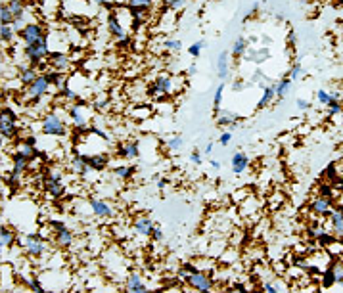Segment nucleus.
<instances>
[{
	"label": "nucleus",
	"instance_id": "1",
	"mask_svg": "<svg viewBox=\"0 0 343 293\" xmlns=\"http://www.w3.org/2000/svg\"><path fill=\"white\" fill-rule=\"evenodd\" d=\"M179 282L190 285L192 289L196 291H213L215 289V280L211 276H207L203 270H199L197 267H194L192 263L182 265L179 270Z\"/></svg>",
	"mask_w": 343,
	"mask_h": 293
},
{
	"label": "nucleus",
	"instance_id": "2",
	"mask_svg": "<svg viewBox=\"0 0 343 293\" xmlns=\"http://www.w3.org/2000/svg\"><path fill=\"white\" fill-rule=\"evenodd\" d=\"M43 132L48 136H63L65 134V123L58 112H50L43 119Z\"/></svg>",
	"mask_w": 343,
	"mask_h": 293
},
{
	"label": "nucleus",
	"instance_id": "3",
	"mask_svg": "<svg viewBox=\"0 0 343 293\" xmlns=\"http://www.w3.org/2000/svg\"><path fill=\"white\" fill-rule=\"evenodd\" d=\"M177 88V79L173 75H159L154 79V83L150 86V92L154 96H169Z\"/></svg>",
	"mask_w": 343,
	"mask_h": 293
},
{
	"label": "nucleus",
	"instance_id": "4",
	"mask_svg": "<svg viewBox=\"0 0 343 293\" xmlns=\"http://www.w3.org/2000/svg\"><path fill=\"white\" fill-rule=\"evenodd\" d=\"M106 21H108V33H110V36H113V39H115L119 44L129 43L130 41L129 31H127V27L119 21V17L115 16V14H110Z\"/></svg>",
	"mask_w": 343,
	"mask_h": 293
},
{
	"label": "nucleus",
	"instance_id": "5",
	"mask_svg": "<svg viewBox=\"0 0 343 293\" xmlns=\"http://www.w3.org/2000/svg\"><path fill=\"white\" fill-rule=\"evenodd\" d=\"M44 188L48 190L54 198H61L65 194V184H63V174L58 171H48L44 176Z\"/></svg>",
	"mask_w": 343,
	"mask_h": 293
},
{
	"label": "nucleus",
	"instance_id": "6",
	"mask_svg": "<svg viewBox=\"0 0 343 293\" xmlns=\"http://www.w3.org/2000/svg\"><path fill=\"white\" fill-rule=\"evenodd\" d=\"M69 115H71V121H73L75 130L83 132V130L88 129V113H86V107L83 103H75V105L69 109Z\"/></svg>",
	"mask_w": 343,
	"mask_h": 293
},
{
	"label": "nucleus",
	"instance_id": "7",
	"mask_svg": "<svg viewBox=\"0 0 343 293\" xmlns=\"http://www.w3.org/2000/svg\"><path fill=\"white\" fill-rule=\"evenodd\" d=\"M50 88V77H37L33 83H29V90H27V98L29 100H39L44 96Z\"/></svg>",
	"mask_w": 343,
	"mask_h": 293
},
{
	"label": "nucleus",
	"instance_id": "8",
	"mask_svg": "<svg viewBox=\"0 0 343 293\" xmlns=\"http://www.w3.org/2000/svg\"><path fill=\"white\" fill-rule=\"evenodd\" d=\"M88 207H90V211H92V215L98 216V218H110L113 216V205L110 201H106V199H98V198H92L88 201Z\"/></svg>",
	"mask_w": 343,
	"mask_h": 293
},
{
	"label": "nucleus",
	"instance_id": "9",
	"mask_svg": "<svg viewBox=\"0 0 343 293\" xmlns=\"http://www.w3.org/2000/svg\"><path fill=\"white\" fill-rule=\"evenodd\" d=\"M125 291L144 293V291H150V287L146 285V280H144V276L140 274V272H130V274L125 278Z\"/></svg>",
	"mask_w": 343,
	"mask_h": 293
},
{
	"label": "nucleus",
	"instance_id": "10",
	"mask_svg": "<svg viewBox=\"0 0 343 293\" xmlns=\"http://www.w3.org/2000/svg\"><path fill=\"white\" fill-rule=\"evenodd\" d=\"M48 56V43H46V36H43L41 41H37L35 44H29L27 46V58L37 63V61L44 60Z\"/></svg>",
	"mask_w": 343,
	"mask_h": 293
},
{
	"label": "nucleus",
	"instance_id": "11",
	"mask_svg": "<svg viewBox=\"0 0 343 293\" xmlns=\"http://www.w3.org/2000/svg\"><path fill=\"white\" fill-rule=\"evenodd\" d=\"M311 211L318 216L330 215V211H332V199H330V196H322V194H320L318 198L313 199V201H311Z\"/></svg>",
	"mask_w": 343,
	"mask_h": 293
},
{
	"label": "nucleus",
	"instance_id": "12",
	"mask_svg": "<svg viewBox=\"0 0 343 293\" xmlns=\"http://www.w3.org/2000/svg\"><path fill=\"white\" fill-rule=\"evenodd\" d=\"M330 224H332V232H334L335 240L343 241V207H337L330 211Z\"/></svg>",
	"mask_w": 343,
	"mask_h": 293
},
{
	"label": "nucleus",
	"instance_id": "13",
	"mask_svg": "<svg viewBox=\"0 0 343 293\" xmlns=\"http://www.w3.org/2000/svg\"><path fill=\"white\" fill-rule=\"evenodd\" d=\"M23 245H25V249L31 253V255H43L44 251H46V243H44L43 238H39V236H25L23 238Z\"/></svg>",
	"mask_w": 343,
	"mask_h": 293
},
{
	"label": "nucleus",
	"instance_id": "14",
	"mask_svg": "<svg viewBox=\"0 0 343 293\" xmlns=\"http://www.w3.org/2000/svg\"><path fill=\"white\" fill-rule=\"evenodd\" d=\"M117 152L125 159H138L140 157V144L134 140H127V142H121Z\"/></svg>",
	"mask_w": 343,
	"mask_h": 293
},
{
	"label": "nucleus",
	"instance_id": "15",
	"mask_svg": "<svg viewBox=\"0 0 343 293\" xmlns=\"http://www.w3.org/2000/svg\"><path fill=\"white\" fill-rule=\"evenodd\" d=\"M217 123L221 125V127H232V125H236L238 121H240V115L236 112H230V109H217Z\"/></svg>",
	"mask_w": 343,
	"mask_h": 293
},
{
	"label": "nucleus",
	"instance_id": "16",
	"mask_svg": "<svg viewBox=\"0 0 343 293\" xmlns=\"http://www.w3.org/2000/svg\"><path fill=\"white\" fill-rule=\"evenodd\" d=\"M56 243H58V247H61V249H69V247L75 243V236H73V232H71L69 228L61 226V228H58V232H56Z\"/></svg>",
	"mask_w": 343,
	"mask_h": 293
},
{
	"label": "nucleus",
	"instance_id": "17",
	"mask_svg": "<svg viewBox=\"0 0 343 293\" xmlns=\"http://www.w3.org/2000/svg\"><path fill=\"white\" fill-rule=\"evenodd\" d=\"M71 169H73V172H75V174H79V176H88L90 172L94 171L90 165L86 163L85 157H83L81 154H77L75 157H73V159H71Z\"/></svg>",
	"mask_w": 343,
	"mask_h": 293
},
{
	"label": "nucleus",
	"instance_id": "18",
	"mask_svg": "<svg viewBox=\"0 0 343 293\" xmlns=\"http://www.w3.org/2000/svg\"><path fill=\"white\" fill-rule=\"evenodd\" d=\"M132 228H134V232L140 234V236H148V238H150V232H152V228H154V221H152L150 216H136L134 223H132Z\"/></svg>",
	"mask_w": 343,
	"mask_h": 293
},
{
	"label": "nucleus",
	"instance_id": "19",
	"mask_svg": "<svg viewBox=\"0 0 343 293\" xmlns=\"http://www.w3.org/2000/svg\"><path fill=\"white\" fill-rule=\"evenodd\" d=\"M230 165H232V171H234V174H242V172H246V169L249 167V157L246 154L238 152V154L232 155Z\"/></svg>",
	"mask_w": 343,
	"mask_h": 293
},
{
	"label": "nucleus",
	"instance_id": "20",
	"mask_svg": "<svg viewBox=\"0 0 343 293\" xmlns=\"http://www.w3.org/2000/svg\"><path fill=\"white\" fill-rule=\"evenodd\" d=\"M0 132L4 136H12L16 132V123H14V115H10V112L0 113Z\"/></svg>",
	"mask_w": 343,
	"mask_h": 293
},
{
	"label": "nucleus",
	"instance_id": "21",
	"mask_svg": "<svg viewBox=\"0 0 343 293\" xmlns=\"http://www.w3.org/2000/svg\"><path fill=\"white\" fill-rule=\"evenodd\" d=\"M44 34H43V29L39 25H35V23H31V25H27L25 29H23V41H25V44L29 46V44H35L37 41H41Z\"/></svg>",
	"mask_w": 343,
	"mask_h": 293
},
{
	"label": "nucleus",
	"instance_id": "22",
	"mask_svg": "<svg viewBox=\"0 0 343 293\" xmlns=\"http://www.w3.org/2000/svg\"><path fill=\"white\" fill-rule=\"evenodd\" d=\"M244 58H246V61H253V63H263L265 60H268L270 58V52H268V48H259V50H246V54H244Z\"/></svg>",
	"mask_w": 343,
	"mask_h": 293
},
{
	"label": "nucleus",
	"instance_id": "23",
	"mask_svg": "<svg viewBox=\"0 0 343 293\" xmlns=\"http://www.w3.org/2000/svg\"><path fill=\"white\" fill-rule=\"evenodd\" d=\"M29 161H31V157H27L25 154L17 152L16 157H14V178H19V176H21V172L29 167Z\"/></svg>",
	"mask_w": 343,
	"mask_h": 293
},
{
	"label": "nucleus",
	"instance_id": "24",
	"mask_svg": "<svg viewBox=\"0 0 343 293\" xmlns=\"http://www.w3.org/2000/svg\"><path fill=\"white\" fill-rule=\"evenodd\" d=\"M69 65H71V61H69V56L65 52H56L54 56H52V67L58 69V71H67Z\"/></svg>",
	"mask_w": 343,
	"mask_h": 293
},
{
	"label": "nucleus",
	"instance_id": "25",
	"mask_svg": "<svg viewBox=\"0 0 343 293\" xmlns=\"http://www.w3.org/2000/svg\"><path fill=\"white\" fill-rule=\"evenodd\" d=\"M134 172H136V167H132V165H119V167L113 169L112 174L117 180H129Z\"/></svg>",
	"mask_w": 343,
	"mask_h": 293
},
{
	"label": "nucleus",
	"instance_id": "26",
	"mask_svg": "<svg viewBox=\"0 0 343 293\" xmlns=\"http://www.w3.org/2000/svg\"><path fill=\"white\" fill-rule=\"evenodd\" d=\"M217 71H219V77L223 79H228V73H230V63H228V52H221V56H219V61H217Z\"/></svg>",
	"mask_w": 343,
	"mask_h": 293
},
{
	"label": "nucleus",
	"instance_id": "27",
	"mask_svg": "<svg viewBox=\"0 0 343 293\" xmlns=\"http://www.w3.org/2000/svg\"><path fill=\"white\" fill-rule=\"evenodd\" d=\"M292 83L293 81L290 77H284L282 81H278V83L275 85V96L276 98H280V100L286 98L288 92H290V88H292Z\"/></svg>",
	"mask_w": 343,
	"mask_h": 293
},
{
	"label": "nucleus",
	"instance_id": "28",
	"mask_svg": "<svg viewBox=\"0 0 343 293\" xmlns=\"http://www.w3.org/2000/svg\"><path fill=\"white\" fill-rule=\"evenodd\" d=\"M249 48V41L246 36H238L236 41H234V46H232V56H236V58H240L246 54V50Z\"/></svg>",
	"mask_w": 343,
	"mask_h": 293
},
{
	"label": "nucleus",
	"instance_id": "29",
	"mask_svg": "<svg viewBox=\"0 0 343 293\" xmlns=\"http://www.w3.org/2000/svg\"><path fill=\"white\" fill-rule=\"evenodd\" d=\"M275 85L270 86H265V90H263V96H261V100L257 102V109H263V107H266L268 103L275 100Z\"/></svg>",
	"mask_w": 343,
	"mask_h": 293
},
{
	"label": "nucleus",
	"instance_id": "30",
	"mask_svg": "<svg viewBox=\"0 0 343 293\" xmlns=\"http://www.w3.org/2000/svg\"><path fill=\"white\" fill-rule=\"evenodd\" d=\"M154 0H127L129 10H152Z\"/></svg>",
	"mask_w": 343,
	"mask_h": 293
},
{
	"label": "nucleus",
	"instance_id": "31",
	"mask_svg": "<svg viewBox=\"0 0 343 293\" xmlns=\"http://www.w3.org/2000/svg\"><path fill=\"white\" fill-rule=\"evenodd\" d=\"M261 289L266 293H276V291H286V287L284 285H280L276 280H265L263 282V285H261Z\"/></svg>",
	"mask_w": 343,
	"mask_h": 293
},
{
	"label": "nucleus",
	"instance_id": "32",
	"mask_svg": "<svg viewBox=\"0 0 343 293\" xmlns=\"http://www.w3.org/2000/svg\"><path fill=\"white\" fill-rule=\"evenodd\" d=\"M14 240H16V236L10 232V230H6V228H2V230H0V245L8 247V245L14 243Z\"/></svg>",
	"mask_w": 343,
	"mask_h": 293
},
{
	"label": "nucleus",
	"instance_id": "33",
	"mask_svg": "<svg viewBox=\"0 0 343 293\" xmlns=\"http://www.w3.org/2000/svg\"><path fill=\"white\" fill-rule=\"evenodd\" d=\"M223 94H224V83L217 86V90H215V96H213V107L215 112L221 107V103H223Z\"/></svg>",
	"mask_w": 343,
	"mask_h": 293
},
{
	"label": "nucleus",
	"instance_id": "34",
	"mask_svg": "<svg viewBox=\"0 0 343 293\" xmlns=\"http://www.w3.org/2000/svg\"><path fill=\"white\" fill-rule=\"evenodd\" d=\"M186 2H188V0H165V6H167V10H171V12H180V10L186 6Z\"/></svg>",
	"mask_w": 343,
	"mask_h": 293
},
{
	"label": "nucleus",
	"instance_id": "35",
	"mask_svg": "<svg viewBox=\"0 0 343 293\" xmlns=\"http://www.w3.org/2000/svg\"><path fill=\"white\" fill-rule=\"evenodd\" d=\"M182 144H184V140L180 136H173L167 140V148L171 150V152H177V150H180L182 148Z\"/></svg>",
	"mask_w": 343,
	"mask_h": 293
},
{
	"label": "nucleus",
	"instance_id": "36",
	"mask_svg": "<svg viewBox=\"0 0 343 293\" xmlns=\"http://www.w3.org/2000/svg\"><path fill=\"white\" fill-rule=\"evenodd\" d=\"M322 282H324V287H330L332 284H335V276L332 272V268L328 267V270L322 274Z\"/></svg>",
	"mask_w": 343,
	"mask_h": 293
},
{
	"label": "nucleus",
	"instance_id": "37",
	"mask_svg": "<svg viewBox=\"0 0 343 293\" xmlns=\"http://www.w3.org/2000/svg\"><path fill=\"white\" fill-rule=\"evenodd\" d=\"M163 48L167 52H179L180 50V43L179 41H175V39H167L163 43Z\"/></svg>",
	"mask_w": 343,
	"mask_h": 293
},
{
	"label": "nucleus",
	"instance_id": "38",
	"mask_svg": "<svg viewBox=\"0 0 343 293\" xmlns=\"http://www.w3.org/2000/svg\"><path fill=\"white\" fill-rule=\"evenodd\" d=\"M203 46H205V43L203 41H199V43H194L192 46L188 48L190 52V56H194V58H197L199 54H201V50H203Z\"/></svg>",
	"mask_w": 343,
	"mask_h": 293
},
{
	"label": "nucleus",
	"instance_id": "39",
	"mask_svg": "<svg viewBox=\"0 0 343 293\" xmlns=\"http://www.w3.org/2000/svg\"><path fill=\"white\" fill-rule=\"evenodd\" d=\"M35 79H37V75H35V71L31 67H25L23 69V75H21V81L25 83V85H29V83H33Z\"/></svg>",
	"mask_w": 343,
	"mask_h": 293
},
{
	"label": "nucleus",
	"instance_id": "40",
	"mask_svg": "<svg viewBox=\"0 0 343 293\" xmlns=\"http://www.w3.org/2000/svg\"><path fill=\"white\" fill-rule=\"evenodd\" d=\"M328 107V113L330 115H339L341 113V105H339V100H332V102L326 105Z\"/></svg>",
	"mask_w": 343,
	"mask_h": 293
},
{
	"label": "nucleus",
	"instance_id": "41",
	"mask_svg": "<svg viewBox=\"0 0 343 293\" xmlns=\"http://www.w3.org/2000/svg\"><path fill=\"white\" fill-rule=\"evenodd\" d=\"M301 75H303V67H301L299 63H293L292 69H290V75H288V77L292 79V81H295V79H299Z\"/></svg>",
	"mask_w": 343,
	"mask_h": 293
},
{
	"label": "nucleus",
	"instance_id": "42",
	"mask_svg": "<svg viewBox=\"0 0 343 293\" xmlns=\"http://www.w3.org/2000/svg\"><path fill=\"white\" fill-rule=\"evenodd\" d=\"M150 238L154 241H161L163 240V230H161L157 224H154V228H152V232H150Z\"/></svg>",
	"mask_w": 343,
	"mask_h": 293
},
{
	"label": "nucleus",
	"instance_id": "43",
	"mask_svg": "<svg viewBox=\"0 0 343 293\" xmlns=\"http://www.w3.org/2000/svg\"><path fill=\"white\" fill-rule=\"evenodd\" d=\"M0 17H2V23H8V25H10V21H14V16H12L10 8H6V6L0 10Z\"/></svg>",
	"mask_w": 343,
	"mask_h": 293
},
{
	"label": "nucleus",
	"instance_id": "44",
	"mask_svg": "<svg viewBox=\"0 0 343 293\" xmlns=\"http://www.w3.org/2000/svg\"><path fill=\"white\" fill-rule=\"evenodd\" d=\"M246 86H249L248 83L242 81V79H238V81L232 83V90H234V92H242V90H246Z\"/></svg>",
	"mask_w": 343,
	"mask_h": 293
},
{
	"label": "nucleus",
	"instance_id": "45",
	"mask_svg": "<svg viewBox=\"0 0 343 293\" xmlns=\"http://www.w3.org/2000/svg\"><path fill=\"white\" fill-rule=\"evenodd\" d=\"M309 234L313 238H320L324 234V228L322 226H309Z\"/></svg>",
	"mask_w": 343,
	"mask_h": 293
},
{
	"label": "nucleus",
	"instance_id": "46",
	"mask_svg": "<svg viewBox=\"0 0 343 293\" xmlns=\"http://www.w3.org/2000/svg\"><path fill=\"white\" fill-rule=\"evenodd\" d=\"M232 142V134L230 132H223L221 136H219V144H223V146H228Z\"/></svg>",
	"mask_w": 343,
	"mask_h": 293
},
{
	"label": "nucleus",
	"instance_id": "47",
	"mask_svg": "<svg viewBox=\"0 0 343 293\" xmlns=\"http://www.w3.org/2000/svg\"><path fill=\"white\" fill-rule=\"evenodd\" d=\"M0 34H2V36H4L6 41H8V39H12L14 31H12V29L8 27V23H4V25H2V29H0Z\"/></svg>",
	"mask_w": 343,
	"mask_h": 293
},
{
	"label": "nucleus",
	"instance_id": "48",
	"mask_svg": "<svg viewBox=\"0 0 343 293\" xmlns=\"http://www.w3.org/2000/svg\"><path fill=\"white\" fill-rule=\"evenodd\" d=\"M295 105H297V109H299V112H307V109L311 107V103L307 102V100H301V98L295 102Z\"/></svg>",
	"mask_w": 343,
	"mask_h": 293
},
{
	"label": "nucleus",
	"instance_id": "49",
	"mask_svg": "<svg viewBox=\"0 0 343 293\" xmlns=\"http://www.w3.org/2000/svg\"><path fill=\"white\" fill-rule=\"evenodd\" d=\"M190 161H192L194 165H201V161H203V159H201V154H199V152H192Z\"/></svg>",
	"mask_w": 343,
	"mask_h": 293
},
{
	"label": "nucleus",
	"instance_id": "50",
	"mask_svg": "<svg viewBox=\"0 0 343 293\" xmlns=\"http://www.w3.org/2000/svg\"><path fill=\"white\" fill-rule=\"evenodd\" d=\"M288 41H290V44L297 43V34H295V31H290V34H288Z\"/></svg>",
	"mask_w": 343,
	"mask_h": 293
},
{
	"label": "nucleus",
	"instance_id": "51",
	"mask_svg": "<svg viewBox=\"0 0 343 293\" xmlns=\"http://www.w3.org/2000/svg\"><path fill=\"white\" fill-rule=\"evenodd\" d=\"M211 167H213L215 171H219V169H221V163H219V161H215V159H211Z\"/></svg>",
	"mask_w": 343,
	"mask_h": 293
},
{
	"label": "nucleus",
	"instance_id": "52",
	"mask_svg": "<svg viewBox=\"0 0 343 293\" xmlns=\"http://www.w3.org/2000/svg\"><path fill=\"white\" fill-rule=\"evenodd\" d=\"M211 152H213V142H209L205 146V154H211Z\"/></svg>",
	"mask_w": 343,
	"mask_h": 293
},
{
	"label": "nucleus",
	"instance_id": "53",
	"mask_svg": "<svg viewBox=\"0 0 343 293\" xmlns=\"http://www.w3.org/2000/svg\"><path fill=\"white\" fill-rule=\"evenodd\" d=\"M196 71H197V69H196V65H190V67H188V75H194Z\"/></svg>",
	"mask_w": 343,
	"mask_h": 293
},
{
	"label": "nucleus",
	"instance_id": "54",
	"mask_svg": "<svg viewBox=\"0 0 343 293\" xmlns=\"http://www.w3.org/2000/svg\"><path fill=\"white\" fill-rule=\"evenodd\" d=\"M301 2H309L311 4V2H318V0H301Z\"/></svg>",
	"mask_w": 343,
	"mask_h": 293
},
{
	"label": "nucleus",
	"instance_id": "55",
	"mask_svg": "<svg viewBox=\"0 0 343 293\" xmlns=\"http://www.w3.org/2000/svg\"><path fill=\"white\" fill-rule=\"evenodd\" d=\"M337 285H339V287H343V278L339 280V282H337Z\"/></svg>",
	"mask_w": 343,
	"mask_h": 293
}]
</instances>
